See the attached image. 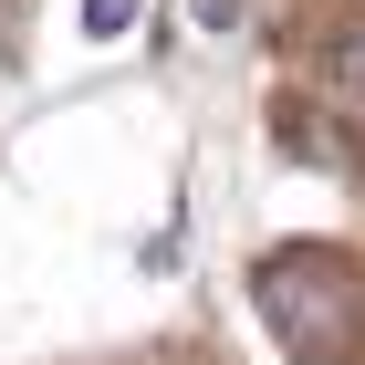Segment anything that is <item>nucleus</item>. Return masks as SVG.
Instances as JSON below:
<instances>
[{"instance_id": "2", "label": "nucleus", "mask_w": 365, "mask_h": 365, "mask_svg": "<svg viewBox=\"0 0 365 365\" xmlns=\"http://www.w3.org/2000/svg\"><path fill=\"white\" fill-rule=\"evenodd\" d=\"M115 31H136V0H84V42H115Z\"/></svg>"}, {"instance_id": "3", "label": "nucleus", "mask_w": 365, "mask_h": 365, "mask_svg": "<svg viewBox=\"0 0 365 365\" xmlns=\"http://www.w3.org/2000/svg\"><path fill=\"white\" fill-rule=\"evenodd\" d=\"M188 21H198V31H240V21H251V0H188Z\"/></svg>"}, {"instance_id": "4", "label": "nucleus", "mask_w": 365, "mask_h": 365, "mask_svg": "<svg viewBox=\"0 0 365 365\" xmlns=\"http://www.w3.org/2000/svg\"><path fill=\"white\" fill-rule=\"evenodd\" d=\"M334 84L365 94V31H344V42H334Z\"/></svg>"}, {"instance_id": "1", "label": "nucleus", "mask_w": 365, "mask_h": 365, "mask_svg": "<svg viewBox=\"0 0 365 365\" xmlns=\"http://www.w3.org/2000/svg\"><path fill=\"white\" fill-rule=\"evenodd\" d=\"M251 292H261V313L282 324V344H292L303 365H344L355 313H365V292H355V272H344V261H324V251H282V261H261V272H251Z\"/></svg>"}]
</instances>
